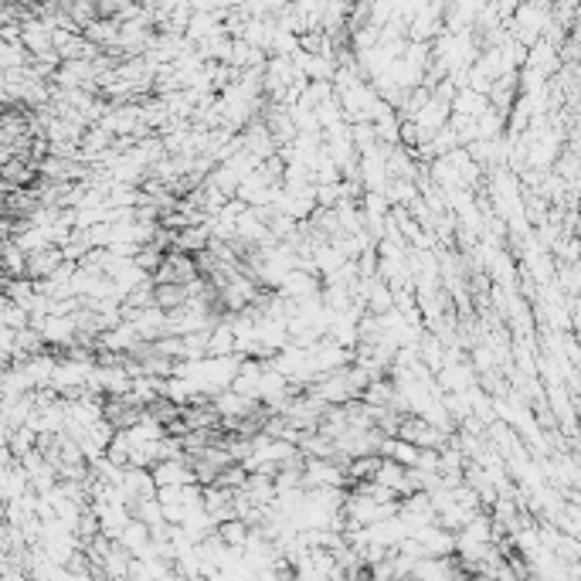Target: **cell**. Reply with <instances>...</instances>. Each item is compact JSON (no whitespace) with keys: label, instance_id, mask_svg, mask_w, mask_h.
I'll use <instances>...</instances> for the list:
<instances>
[{"label":"cell","instance_id":"1","mask_svg":"<svg viewBox=\"0 0 581 581\" xmlns=\"http://www.w3.org/2000/svg\"><path fill=\"white\" fill-rule=\"evenodd\" d=\"M347 483V469L336 459H306L303 487L306 489H340Z\"/></svg>","mask_w":581,"mask_h":581},{"label":"cell","instance_id":"2","mask_svg":"<svg viewBox=\"0 0 581 581\" xmlns=\"http://www.w3.org/2000/svg\"><path fill=\"white\" fill-rule=\"evenodd\" d=\"M415 541H418V548L425 550V558H452L456 554V534L445 531L442 523H432L425 531H418Z\"/></svg>","mask_w":581,"mask_h":581},{"label":"cell","instance_id":"3","mask_svg":"<svg viewBox=\"0 0 581 581\" xmlns=\"http://www.w3.org/2000/svg\"><path fill=\"white\" fill-rule=\"evenodd\" d=\"M153 479H156V489H167V487H194L198 473L183 462V459H167V462H156L150 469Z\"/></svg>","mask_w":581,"mask_h":581},{"label":"cell","instance_id":"4","mask_svg":"<svg viewBox=\"0 0 581 581\" xmlns=\"http://www.w3.org/2000/svg\"><path fill=\"white\" fill-rule=\"evenodd\" d=\"M34 330L41 334L45 344H72L78 336V317H45V320H34Z\"/></svg>","mask_w":581,"mask_h":581},{"label":"cell","instance_id":"5","mask_svg":"<svg viewBox=\"0 0 581 581\" xmlns=\"http://www.w3.org/2000/svg\"><path fill=\"white\" fill-rule=\"evenodd\" d=\"M255 405H259V401L238 395V391H221V395L214 398L211 412L218 415V418H245V415L255 412Z\"/></svg>","mask_w":581,"mask_h":581},{"label":"cell","instance_id":"6","mask_svg":"<svg viewBox=\"0 0 581 581\" xmlns=\"http://www.w3.org/2000/svg\"><path fill=\"white\" fill-rule=\"evenodd\" d=\"M103 344H106L109 351H133L143 344V336H139L137 323H116V326H109V334H103Z\"/></svg>","mask_w":581,"mask_h":581},{"label":"cell","instance_id":"7","mask_svg":"<svg viewBox=\"0 0 581 581\" xmlns=\"http://www.w3.org/2000/svg\"><path fill=\"white\" fill-rule=\"evenodd\" d=\"M95 65L92 61H65L61 65V72L55 78H58L65 89H78V85H89V82H95Z\"/></svg>","mask_w":581,"mask_h":581},{"label":"cell","instance_id":"8","mask_svg":"<svg viewBox=\"0 0 581 581\" xmlns=\"http://www.w3.org/2000/svg\"><path fill=\"white\" fill-rule=\"evenodd\" d=\"M578 242H581V225H578Z\"/></svg>","mask_w":581,"mask_h":581}]
</instances>
